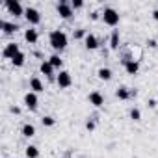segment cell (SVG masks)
Here are the masks:
<instances>
[{
	"instance_id": "obj_31",
	"label": "cell",
	"mask_w": 158,
	"mask_h": 158,
	"mask_svg": "<svg viewBox=\"0 0 158 158\" xmlns=\"http://www.w3.org/2000/svg\"><path fill=\"white\" fill-rule=\"evenodd\" d=\"M10 112H11V114H15V115H19V114H21V108H17V106H11V108H10Z\"/></svg>"
},
{
	"instance_id": "obj_12",
	"label": "cell",
	"mask_w": 158,
	"mask_h": 158,
	"mask_svg": "<svg viewBox=\"0 0 158 158\" xmlns=\"http://www.w3.org/2000/svg\"><path fill=\"white\" fill-rule=\"evenodd\" d=\"M84 47H86L88 50H97V48L101 47V41L97 39V35H93V34L88 32V35H86V39H84Z\"/></svg>"
},
{
	"instance_id": "obj_13",
	"label": "cell",
	"mask_w": 158,
	"mask_h": 158,
	"mask_svg": "<svg viewBox=\"0 0 158 158\" xmlns=\"http://www.w3.org/2000/svg\"><path fill=\"white\" fill-rule=\"evenodd\" d=\"M24 41H26L28 45H35V43L39 41V34H37V30H35L34 26H30L28 30H24Z\"/></svg>"
},
{
	"instance_id": "obj_11",
	"label": "cell",
	"mask_w": 158,
	"mask_h": 158,
	"mask_svg": "<svg viewBox=\"0 0 158 158\" xmlns=\"http://www.w3.org/2000/svg\"><path fill=\"white\" fill-rule=\"evenodd\" d=\"M88 101H89V104H93L95 108H102V106H104V95H102L101 91H91V93L88 95Z\"/></svg>"
},
{
	"instance_id": "obj_6",
	"label": "cell",
	"mask_w": 158,
	"mask_h": 158,
	"mask_svg": "<svg viewBox=\"0 0 158 158\" xmlns=\"http://www.w3.org/2000/svg\"><path fill=\"white\" fill-rule=\"evenodd\" d=\"M24 19H26V23L30 24V26H37L39 23H41V13H39V10H35V8H32V6H28L26 8V11H24Z\"/></svg>"
},
{
	"instance_id": "obj_33",
	"label": "cell",
	"mask_w": 158,
	"mask_h": 158,
	"mask_svg": "<svg viewBox=\"0 0 158 158\" xmlns=\"http://www.w3.org/2000/svg\"><path fill=\"white\" fill-rule=\"evenodd\" d=\"M152 19L158 23V10H154V11H152Z\"/></svg>"
},
{
	"instance_id": "obj_10",
	"label": "cell",
	"mask_w": 158,
	"mask_h": 158,
	"mask_svg": "<svg viewBox=\"0 0 158 158\" xmlns=\"http://www.w3.org/2000/svg\"><path fill=\"white\" fill-rule=\"evenodd\" d=\"M0 30H2L6 35H11V34H15L17 30H21V26L17 24V23H11V21H0Z\"/></svg>"
},
{
	"instance_id": "obj_14",
	"label": "cell",
	"mask_w": 158,
	"mask_h": 158,
	"mask_svg": "<svg viewBox=\"0 0 158 158\" xmlns=\"http://www.w3.org/2000/svg\"><path fill=\"white\" fill-rule=\"evenodd\" d=\"M110 48L112 50L121 48V34H119V30H112V34H110Z\"/></svg>"
},
{
	"instance_id": "obj_3",
	"label": "cell",
	"mask_w": 158,
	"mask_h": 158,
	"mask_svg": "<svg viewBox=\"0 0 158 158\" xmlns=\"http://www.w3.org/2000/svg\"><path fill=\"white\" fill-rule=\"evenodd\" d=\"M4 6H6L8 13H10V15H13L15 19H17V17H24L26 8H23V4L19 2V0H6Z\"/></svg>"
},
{
	"instance_id": "obj_1",
	"label": "cell",
	"mask_w": 158,
	"mask_h": 158,
	"mask_svg": "<svg viewBox=\"0 0 158 158\" xmlns=\"http://www.w3.org/2000/svg\"><path fill=\"white\" fill-rule=\"evenodd\" d=\"M48 43H50V47L56 50V54H60L61 50L67 48L69 37H67V34H65L63 30H52V32L48 34Z\"/></svg>"
},
{
	"instance_id": "obj_4",
	"label": "cell",
	"mask_w": 158,
	"mask_h": 158,
	"mask_svg": "<svg viewBox=\"0 0 158 158\" xmlns=\"http://www.w3.org/2000/svg\"><path fill=\"white\" fill-rule=\"evenodd\" d=\"M56 11H58L60 19H65V21L74 17V10L71 8V2H67V0H60L58 6H56Z\"/></svg>"
},
{
	"instance_id": "obj_28",
	"label": "cell",
	"mask_w": 158,
	"mask_h": 158,
	"mask_svg": "<svg viewBox=\"0 0 158 158\" xmlns=\"http://www.w3.org/2000/svg\"><path fill=\"white\" fill-rule=\"evenodd\" d=\"M99 19H102V11H91L89 13V21H99Z\"/></svg>"
},
{
	"instance_id": "obj_19",
	"label": "cell",
	"mask_w": 158,
	"mask_h": 158,
	"mask_svg": "<svg viewBox=\"0 0 158 158\" xmlns=\"http://www.w3.org/2000/svg\"><path fill=\"white\" fill-rule=\"evenodd\" d=\"M115 97H117L119 101H128V99H130V89L125 88V86H121V88L115 89Z\"/></svg>"
},
{
	"instance_id": "obj_23",
	"label": "cell",
	"mask_w": 158,
	"mask_h": 158,
	"mask_svg": "<svg viewBox=\"0 0 158 158\" xmlns=\"http://www.w3.org/2000/svg\"><path fill=\"white\" fill-rule=\"evenodd\" d=\"M130 119L134 121V123H138V121H141V110L139 108H130Z\"/></svg>"
},
{
	"instance_id": "obj_27",
	"label": "cell",
	"mask_w": 158,
	"mask_h": 158,
	"mask_svg": "<svg viewBox=\"0 0 158 158\" xmlns=\"http://www.w3.org/2000/svg\"><path fill=\"white\" fill-rule=\"evenodd\" d=\"M71 8H73V10H82V8H84V0H73V2H71Z\"/></svg>"
},
{
	"instance_id": "obj_2",
	"label": "cell",
	"mask_w": 158,
	"mask_h": 158,
	"mask_svg": "<svg viewBox=\"0 0 158 158\" xmlns=\"http://www.w3.org/2000/svg\"><path fill=\"white\" fill-rule=\"evenodd\" d=\"M119 11L117 10H114V8H104L102 10V23L104 24H108V26H112V28H115L117 24H119Z\"/></svg>"
},
{
	"instance_id": "obj_20",
	"label": "cell",
	"mask_w": 158,
	"mask_h": 158,
	"mask_svg": "<svg viewBox=\"0 0 158 158\" xmlns=\"http://www.w3.org/2000/svg\"><path fill=\"white\" fill-rule=\"evenodd\" d=\"M24 63H26V54L21 50V52H19V54L11 60V65H13V67H23Z\"/></svg>"
},
{
	"instance_id": "obj_7",
	"label": "cell",
	"mask_w": 158,
	"mask_h": 158,
	"mask_svg": "<svg viewBox=\"0 0 158 158\" xmlns=\"http://www.w3.org/2000/svg\"><path fill=\"white\" fill-rule=\"evenodd\" d=\"M19 52H21V47H19V43L11 41V43H8V45L4 47V50H2V58H4V60H13V58H15Z\"/></svg>"
},
{
	"instance_id": "obj_8",
	"label": "cell",
	"mask_w": 158,
	"mask_h": 158,
	"mask_svg": "<svg viewBox=\"0 0 158 158\" xmlns=\"http://www.w3.org/2000/svg\"><path fill=\"white\" fill-rule=\"evenodd\" d=\"M23 102H24V106H26L30 112H35V110H37V106H39V97H37V93L28 91V93L24 95Z\"/></svg>"
},
{
	"instance_id": "obj_17",
	"label": "cell",
	"mask_w": 158,
	"mask_h": 158,
	"mask_svg": "<svg viewBox=\"0 0 158 158\" xmlns=\"http://www.w3.org/2000/svg\"><path fill=\"white\" fill-rule=\"evenodd\" d=\"M125 71H127V74L136 76V74L139 73V61H138V60H130V61L125 65Z\"/></svg>"
},
{
	"instance_id": "obj_22",
	"label": "cell",
	"mask_w": 158,
	"mask_h": 158,
	"mask_svg": "<svg viewBox=\"0 0 158 158\" xmlns=\"http://www.w3.org/2000/svg\"><path fill=\"white\" fill-rule=\"evenodd\" d=\"M24 154H26V158H39V149L35 145H26Z\"/></svg>"
},
{
	"instance_id": "obj_24",
	"label": "cell",
	"mask_w": 158,
	"mask_h": 158,
	"mask_svg": "<svg viewBox=\"0 0 158 158\" xmlns=\"http://www.w3.org/2000/svg\"><path fill=\"white\" fill-rule=\"evenodd\" d=\"M41 125H43V127H54V125H56V119H54L52 115H43V117H41Z\"/></svg>"
},
{
	"instance_id": "obj_26",
	"label": "cell",
	"mask_w": 158,
	"mask_h": 158,
	"mask_svg": "<svg viewBox=\"0 0 158 158\" xmlns=\"http://www.w3.org/2000/svg\"><path fill=\"white\" fill-rule=\"evenodd\" d=\"M95 127H97V117H88V121H86V128H88L89 132H93Z\"/></svg>"
},
{
	"instance_id": "obj_5",
	"label": "cell",
	"mask_w": 158,
	"mask_h": 158,
	"mask_svg": "<svg viewBox=\"0 0 158 158\" xmlns=\"http://www.w3.org/2000/svg\"><path fill=\"white\" fill-rule=\"evenodd\" d=\"M56 84H58L60 89H67V88H71V86H73V76H71V73L61 69V71L56 74Z\"/></svg>"
},
{
	"instance_id": "obj_29",
	"label": "cell",
	"mask_w": 158,
	"mask_h": 158,
	"mask_svg": "<svg viewBox=\"0 0 158 158\" xmlns=\"http://www.w3.org/2000/svg\"><path fill=\"white\" fill-rule=\"evenodd\" d=\"M145 45H147L149 48H156V47H158V43H156V39H147V41H145Z\"/></svg>"
},
{
	"instance_id": "obj_15",
	"label": "cell",
	"mask_w": 158,
	"mask_h": 158,
	"mask_svg": "<svg viewBox=\"0 0 158 158\" xmlns=\"http://www.w3.org/2000/svg\"><path fill=\"white\" fill-rule=\"evenodd\" d=\"M30 91H34V93H43L45 91V86L41 82V78H37V76L30 78Z\"/></svg>"
},
{
	"instance_id": "obj_16",
	"label": "cell",
	"mask_w": 158,
	"mask_h": 158,
	"mask_svg": "<svg viewBox=\"0 0 158 158\" xmlns=\"http://www.w3.org/2000/svg\"><path fill=\"white\" fill-rule=\"evenodd\" d=\"M97 76H99V80H102V82H110L112 76H114V73H112L110 67H101L97 71Z\"/></svg>"
},
{
	"instance_id": "obj_18",
	"label": "cell",
	"mask_w": 158,
	"mask_h": 158,
	"mask_svg": "<svg viewBox=\"0 0 158 158\" xmlns=\"http://www.w3.org/2000/svg\"><path fill=\"white\" fill-rule=\"evenodd\" d=\"M21 134H23L24 138H34V136H35V125H32V123H24L23 128H21Z\"/></svg>"
},
{
	"instance_id": "obj_25",
	"label": "cell",
	"mask_w": 158,
	"mask_h": 158,
	"mask_svg": "<svg viewBox=\"0 0 158 158\" xmlns=\"http://www.w3.org/2000/svg\"><path fill=\"white\" fill-rule=\"evenodd\" d=\"M86 35H88V32H86L84 28H78V30L73 32V37H74V39H86Z\"/></svg>"
},
{
	"instance_id": "obj_21",
	"label": "cell",
	"mask_w": 158,
	"mask_h": 158,
	"mask_svg": "<svg viewBox=\"0 0 158 158\" xmlns=\"http://www.w3.org/2000/svg\"><path fill=\"white\" fill-rule=\"evenodd\" d=\"M48 61H50V65H52L54 69H60V71H61V67H63V60H61L60 54H52V56L48 58Z\"/></svg>"
},
{
	"instance_id": "obj_9",
	"label": "cell",
	"mask_w": 158,
	"mask_h": 158,
	"mask_svg": "<svg viewBox=\"0 0 158 158\" xmlns=\"http://www.w3.org/2000/svg\"><path fill=\"white\" fill-rule=\"evenodd\" d=\"M39 71H41V74H45L48 80H56V74H54V67L50 65V61L48 60H43L41 61V65H39Z\"/></svg>"
},
{
	"instance_id": "obj_32",
	"label": "cell",
	"mask_w": 158,
	"mask_h": 158,
	"mask_svg": "<svg viewBox=\"0 0 158 158\" xmlns=\"http://www.w3.org/2000/svg\"><path fill=\"white\" fill-rule=\"evenodd\" d=\"M138 97V91L136 89H130V99H136Z\"/></svg>"
},
{
	"instance_id": "obj_30",
	"label": "cell",
	"mask_w": 158,
	"mask_h": 158,
	"mask_svg": "<svg viewBox=\"0 0 158 158\" xmlns=\"http://www.w3.org/2000/svg\"><path fill=\"white\" fill-rule=\"evenodd\" d=\"M147 106H149V108H151V110H154V108H156V106H158V102H156V101H154V99H149V101H147Z\"/></svg>"
}]
</instances>
